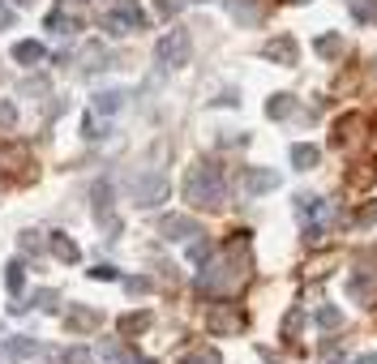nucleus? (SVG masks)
Wrapping results in <instances>:
<instances>
[{"label":"nucleus","instance_id":"40","mask_svg":"<svg viewBox=\"0 0 377 364\" xmlns=\"http://www.w3.org/2000/svg\"><path fill=\"white\" fill-rule=\"evenodd\" d=\"M189 364H219V356H214V351H197Z\"/></svg>","mask_w":377,"mask_h":364},{"label":"nucleus","instance_id":"13","mask_svg":"<svg viewBox=\"0 0 377 364\" xmlns=\"http://www.w3.org/2000/svg\"><path fill=\"white\" fill-rule=\"evenodd\" d=\"M47 249H51V257H61L65 266H78L82 262V249L65 236V232H51V240H47Z\"/></svg>","mask_w":377,"mask_h":364},{"label":"nucleus","instance_id":"20","mask_svg":"<svg viewBox=\"0 0 377 364\" xmlns=\"http://www.w3.org/2000/svg\"><path fill=\"white\" fill-rule=\"evenodd\" d=\"M313 326H317V330H339V326H343V308H339V304H321L317 313H313Z\"/></svg>","mask_w":377,"mask_h":364},{"label":"nucleus","instance_id":"16","mask_svg":"<svg viewBox=\"0 0 377 364\" xmlns=\"http://www.w3.org/2000/svg\"><path fill=\"white\" fill-rule=\"evenodd\" d=\"M150 322H154V318L146 313V308H137V313H125V318L116 322V330H120L125 339H137V334H146V330H150Z\"/></svg>","mask_w":377,"mask_h":364},{"label":"nucleus","instance_id":"37","mask_svg":"<svg viewBox=\"0 0 377 364\" xmlns=\"http://www.w3.org/2000/svg\"><path fill=\"white\" fill-rule=\"evenodd\" d=\"M13 22H18L13 5H0V30H13Z\"/></svg>","mask_w":377,"mask_h":364},{"label":"nucleus","instance_id":"6","mask_svg":"<svg viewBox=\"0 0 377 364\" xmlns=\"http://www.w3.org/2000/svg\"><path fill=\"white\" fill-rule=\"evenodd\" d=\"M168 176L163 172H146V176H137L133 184H129V193H133V201L142 206V211H150V206H159V201H168Z\"/></svg>","mask_w":377,"mask_h":364},{"label":"nucleus","instance_id":"36","mask_svg":"<svg viewBox=\"0 0 377 364\" xmlns=\"http://www.w3.org/2000/svg\"><path fill=\"white\" fill-rule=\"evenodd\" d=\"M22 94H47V82L43 77H30V82H22Z\"/></svg>","mask_w":377,"mask_h":364},{"label":"nucleus","instance_id":"15","mask_svg":"<svg viewBox=\"0 0 377 364\" xmlns=\"http://www.w3.org/2000/svg\"><path fill=\"white\" fill-rule=\"evenodd\" d=\"M317 163H321V150H317L313 142H296V146H292V168H296V172H313Z\"/></svg>","mask_w":377,"mask_h":364},{"label":"nucleus","instance_id":"27","mask_svg":"<svg viewBox=\"0 0 377 364\" xmlns=\"http://www.w3.org/2000/svg\"><path fill=\"white\" fill-rule=\"evenodd\" d=\"M61 364H94V351H90V347H82V343H73V347H65V351H61Z\"/></svg>","mask_w":377,"mask_h":364},{"label":"nucleus","instance_id":"42","mask_svg":"<svg viewBox=\"0 0 377 364\" xmlns=\"http://www.w3.org/2000/svg\"><path fill=\"white\" fill-rule=\"evenodd\" d=\"M356 364H377V351H364V356H356Z\"/></svg>","mask_w":377,"mask_h":364},{"label":"nucleus","instance_id":"31","mask_svg":"<svg viewBox=\"0 0 377 364\" xmlns=\"http://www.w3.org/2000/svg\"><path fill=\"white\" fill-rule=\"evenodd\" d=\"M18 244H22V253H39V249H43V236H39L35 227H26V232L18 236Z\"/></svg>","mask_w":377,"mask_h":364},{"label":"nucleus","instance_id":"11","mask_svg":"<svg viewBox=\"0 0 377 364\" xmlns=\"http://www.w3.org/2000/svg\"><path fill=\"white\" fill-rule=\"evenodd\" d=\"M112 197H116V193H112V184H107V180H99V184H94V193H90V201H94V219H103V223H107V232H116V227H120V223L112 219Z\"/></svg>","mask_w":377,"mask_h":364},{"label":"nucleus","instance_id":"24","mask_svg":"<svg viewBox=\"0 0 377 364\" xmlns=\"http://www.w3.org/2000/svg\"><path fill=\"white\" fill-rule=\"evenodd\" d=\"M26 304H35V308H47V313H56L61 308V291H51V287H39Z\"/></svg>","mask_w":377,"mask_h":364},{"label":"nucleus","instance_id":"30","mask_svg":"<svg viewBox=\"0 0 377 364\" xmlns=\"http://www.w3.org/2000/svg\"><path fill=\"white\" fill-rule=\"evenodd\" d=\"M300 322H304V313H300V308H292V313L283 318V339H288V343L300 334Z\"/></svg>","mask_w":377,"mask_h":364},{"label":"nucleus","instance_id":"33","mask_svg":"<svg viewBox=\"0 0 377 364\" xmlns=\"http://www.w3.org/2000/svg\"><path fill=\"white\" fill-rule=\"evenodd\" d=\"M150 287H154V283H150L146 275H133V279H125V291H129V296H146Z\"/></svg>","mask_w":377,"mask_h":364},{"label":"nucleus","instance_id":"12","mask_svg":"<svg viewBox=\"0 0 377 364\" xmlns=\"http://www.w3.org/2000/svg\"><path fill=\"white\" fill-rule=\"evenodd\" d=\"M313 51H317L321 61H339L343 51H347V39H343L339 30H326V34H317V39H313Z\"/></svg>","mask_w":377,"mask_h":364},{"label":"nucleus","instance_id":"8","mask_svg":"<svg viewBox=\"0 0 377 364\" xmlns=\"http://www.w3.org/2000/svg\"><path fill=\"white\" fill-rule=\"evenodd\" d=\"M261 56L275 61V65H296V61H300V47H296L292 34H275V39L261 43Z\"/></svg>","mask_w":377,"mask_h":364},{"label":"nucleus","instance_id":"5","mask_svg":"<svg viewBox=\"0 0 377 364\" xmlns=\"http://www.w3.org/2000/svg\"><path fill=\"white\" fill-rule=\"evenodd\" d=\"M206 330H210V334H219V339H232V334H240V330H245V313H240L236 304L219 300V304H210V313H206Z\"/></svg>","mask_w":377,"mask_h":364},{"label":"nucleus","instance_id":"29","mask_svg":"<svg viewBox=\"0 0 377 364\" xmlns=\"http://www.w3.org/2000/svg\"><path fill=\"white\" fill-rule=\"evenodd\" d=\"M210 253H214V244H210L206 236H197V240L189 244V262H197V266H202V262H206V257H210Z\"/></svg>","mask_w":377,"mask_h":364},{"label":"nucleus","instance_id":"17","mask_svg":"<svg viewBox=\"0 0 377 364\" xmlns=\"http://www.w3.org/2000/svg\"><path fill=\"white\" fill-rule=\"evenodd\" d=\"M125 90H99L94 94V116H116L120 108H125Z\"/></svg>","mask_w":377,"mask_h":364},{"label":"nucleus","instance_id":"1","mask_svg":"<svg viewBox=\"0 0 377 364\" xmlns=\"http://www.w3.org/2000/svg\"><path fill=\"white\" fill-rule=\"evenodd\" d=\"M240 240H232L228 244V253L219 257V262H202V270H197V291L202 296H214V291H228V287H236L245 275H249V253H245V232H236Z\"/></svg>","mask_w":377,"mask_h":364},{"label":"nucleus","instance_id":"28","mask_svg":"<svg viewBox=\"0 0 377 364\" xmlns=\"http://www.w3.org/2000/svg\"><path fill=\"white\" fill-rule=\"evenodd\" d=\"M47 30H56V34H73V30H78V22H73L69 13H61V9H56V13H47Z\"/></svg>","mask_w":377,"mask_h":364},{"label":"nucleus","instance_id":"2","mask_svg":"<svg viewBox=\"0 0 377 364\" xmlns=\"http://www.w3.org/2000/svg\"><path fill=\"white\" fill-rule=\"evenodd\" d=\"M185 197L193 206H202V211H219V206L228 201V180L223 172L214 163H193L189 176H185Z\"/></svg>","mask_w":377,"mask_h":364},{"label":"nucleus","instance_id":"41","mask_svg":"<svg viewBox=\"0 0 377 364\" xmlns=\"http://www.w3.org/2000/svg\"><path fill=\"white\" fill-rule=\"evenodd\" d=\"M214 103H219V108H236V90H223V94L214 99Z\"/></svg>","mask_w":377,"mask_h":364},{"label":"nucleus","instance_id":"14","mask_svg":"<svg viewBox=\"0 0 377 364\" xmlns=\"http://www.w3.org/2000/svg\"><path fill=\"white\" fill-rule=\"evenodd\" d=\"M347 300H356V304H364V308H369V304L377 300V287H373V279H369L364 270L347 279Z\"/></svg>","mask_w":377,"mask_h":364},{"label":"nucleus","instance_id":"9","mask_svg":"<svg viewBox=\"0 0 377 364\" xmlns=\"http://www.w3.org/2000/svg\"><path fill=\"white\" fill-rule=\"evenodd\" d=\"M159 236H163V240H193V236H202V227H197V219H189V215H163Z\"/></svg>","mask_w":377,"mask_h":364},{"label":"nucleus","instance_id":"26","mask_svg":"<svg viewBox=\"0 0 377 364\" xmlns=\"http://www.w3.org/2000/svg\"><path fill=\"white\" fill-rule=\"evenodd\" d=\"M22 283H26V266H22V262H9V266H5V287H9L13 296H22Z\"/></svg>","mask_w":377,"mask_h":364},{"label":"nucleus","instance_id":"4","mask_svg":"<svg viewBox=\"0 0 377 364\" xmlns=\"http://www.w3.org/2000/svg\"><path fill=\"white\" fill-rule=\"evenodd\" d=\"M103 26L112 34H129V30H146V9L137 5V0H116L112 13L103 18Z\"/></svg>","mask_w":377,"mask_h":364},{"label":"nucleus","instance_id":"38","mask_svg":"<svg viewBox=\"0 0 377 364\" xmlns=\"http://www.w3.org/2000/svg\"><path fill=\"white\" fill-rule=\"evenodd\" d=\"M90 279H99V283H112V279H116V266H94V270H90Z\"/></svg>","mask_w":377,"mask_h":364},{"label":"nucleus","instance_id":"35","mask_svg":"<svg viewBox=\"0 0 377 364\" xmlns=\"http://www.w3.org/2000/svg\"><path fill=\"white\" fill-rule=\"evenodd\" d=\"M86 137H90V142H99V137H107V125H99V120H94V112L86 116Z\"/></svg>","mask_w":377,"mask_h":364},{"label":"nucleus","instance_id":"7","mask_svg":"<svg viewBox=\"0 0 377 364\" xmlns=\"http://www.w3.org/2000/svg\"><path fill=\"white\" fill-rule=\"evenodd\" d=\"M240 189H245V197L275 193V189H279V172H275V168H245V176H240Z\"/></svg>","mask_w":377,"mask_h":364},{"label":"nucleus","instance_id":"32","mask_svg":"<svg viewBox=\"0 0 377 364\" xmlns=\"http://www.w3.org/2000/svg\"><path fill=\"white\" fill-rule=\"evenodd\" d=\"M352 223H356V227H373V223H377V201H369L364 211H356V215H352Z\"/></svg>","mask_w":377,"mask_h":364},{"label":"nucleus","instance_id":"39","mask_svg":"<svg viewBox=\"0 0 377 364\" xmlns=\"http://www.w3.org/2000/svg\"><path fill=\"white\" fill-rule=\"evenodd\" d=\"M180 9H185V0H159V13H163V18H172Z\"/></svg>","mask_w":377,"mask_h":364},{"label":"nucleus","instance_id":"43","mask_svg":"<svg viewBox=\"0 0 377 364\" xmlns=\"http://www.w3.org/2000/svg\"><path fill=\"white\" fill-rule=\"evenodd\" d=\"M13 5H30V0H13Z\"/></svg>","mask_w":377,"mask_h":364},{"label":"nucleus","instance_id":"3","mask_svg":"<svg viewBox=\"0 0 377 364\" xmlns=\"http://www.w3.org/2000/svg\"><path fill=\"white\" fill-rule=\"evenodd\" d=\"M189 56H193V34L189 30H168L163 39L154 43V61L163 69H185Z\"/></svg>","mask_w":377,"mask_h":364},{"label":"nucleus","instance_id":"45","mask_svg":"<svg viewBox=\"0 0 377 364\" xmlns=\"http://www.w3.org/2000/svg\"><path fill=\"white\" fill-rule=\"evenodd\" d=\"M292 5H304V0H292Z\"/></svg>","mask_w":377,"mask_h":364},{"label":"nucleus","instance_id":"10","mask_svg":"<svg viewBox=\"0 0 377 364\" xmlns=\"http://www.w3.org/2000/svg\"><path fill=\"white\" fill-rule=\"evenodd\" d=\"M99 322H103L99 308H86V304H73L69 313H65V330H69V334H90Z\"/></svg>","mask_w":377,"mask_h":364},{"label":"nucleus","instance_id":"21","mask_svg":"<svg viewBox=\"0 0 377 364\" xmlns=\"http://www.w3.org/2000/svg\"><path fill=\"white\" fill-rule=\"evenodd\" d=\"M292 112H296L292 94H271V99H266V116H271V120H288Z\"/></svg>","mask_w":377,"mask_h":364},{"label":"nucleus","instance_id":"34","mask_svg":"<svg viewBox=\"0 0 377 364\" xmlns=\"http://www.w3.org/2000/svg\"><path fill=\"white\" fill-rule=\"evenodd\" d=\"M18 125V108L13 103H0V129H13Z\"/></svg>","mask_w":377,"mask_h":364},{"label":"nucleus","instance_id":"19","mask_svg":"<svg viewBox=\"0 0 377 364\" xmlns=\"http://www.w3.org/2000/svg\"><path fill=\"white\" fill-rule=\"evenodd\" d=\"M103 364H142V356L125 343H103Z\"/></svg>","mask_w":377,"mask_h":364},{"label":"nucleus","instance_id":"18","mask_svg":"<svg viewBox=\"0 0 377 364\" xmlns=\"http://www.w3.org/2000/svg\"><path fill=\"white\" fill-rule=\"evenodd\" d=\"M43 56H47V51H43L39 39H22V43H13V61H18V65H39Z\"/></svg>","mask_w":377,"mask_h":364},{"label":"nucleus","instance_id":"25","mask_svg":"<svg viewBox=\"0 0 377 364\" xmlns=\"http://www.w3.org/2000/svg\"><path fill=\"white\" fill-rule=\"evenodd\" d=\"M356 129H360V116L339 120V129H335V146H339V150H343V146H352V142H356Z\"/></svg>","mask_w":377,"mask_h":364},{"label":"nucleus","instance_id":"23","mask_svg":"<svg viewBox=\"0 0 377 364\" xmlns=\"http://www.w3.org/2000/svg\"><path fill=\"white\" fill-rule=\"evenodd\" d=\"M296 211H300L304 219H321V211H326V201H321V197H313V193H300V197H296Z\"/></svg>","mask_w":377,"mask_h":364},{"label":"nucleus","instance_id":"44","mask_svg":"<svg viewBox=\"0 0 377 364\" xmlns=\"http://www.w3.org/2000/svg\"><path fill=\"white\" fill-rule=\"evenodd\" d=\"M326 364H343V360H326Z\"/></svg>","mask_w":377,"mask_h":364},{"label":"nucleus","instance_id":"22","mask_svg":"<svg viewBox=\"0 0 377 364\" xmlns=\"http://www.w3.org/2000/svg\"><path fill=\"white\" fill-rule=\"evenodd\" d=\"M35 351H39V343H35V339H26V334H18V339H9V343H5V356H9V360H30Z\"/></svg>","mask_w":377,"mask_h":364}]
</instances>
